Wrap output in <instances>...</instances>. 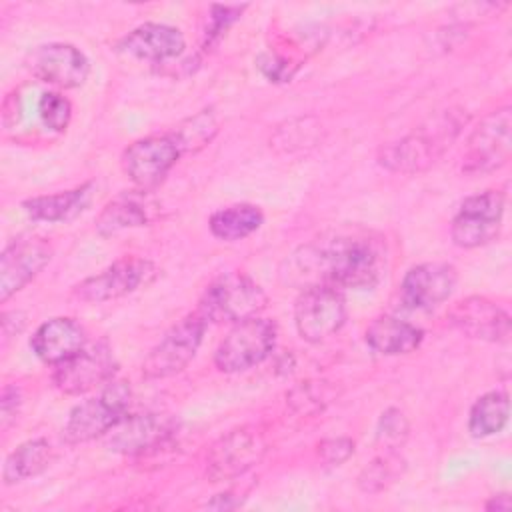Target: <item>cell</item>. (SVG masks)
<instances>
[{
    "mask_svg": "<svg viewBox=\"0 0 512 512\" xmlns=\"http://www.w3.org/2000/svg\"><path fill=\"white\" fill-rule=\"evenodd\" d=\"M292 262L298 274L310 280L306 286L364 290L374 288L382 278L384 246L372 232H338L300 248Z\"/></svg>",
    "mask_w": 512,
    "mask_h": 512,
    "instance_id": "6da1fadb",
    "label": "cell"
},
{
    "mask_svg": "<svg viewBox=\"0 0 512 512\" xmlns=\"http://www.w3.org/2000/svg\"><path fill=\"white\" fill-rule=\"evenodd\" d=\"M466 122L458 112L444 114L434 128H422L378 150V164L396 174H418L428 170L450 146Z\"/></svg>",
    "mask_w": 512,
    "mask_h": 512,
    "instance_id": "7a4b0ae2",
    "label": "cell"
},
{
    "mask_svg": "<svg viewBox=\"0 0 512 512\" xmlns=\"http://www.w3.org/2000/svg\"><path fill=\"white\" fill-rule=\"evenodd\" d=\"M266 304L268 296L260 284L242 272H228L208 284L196 312L206 322L236 324L258 316Z\"/></svg>",
    "mask_w": 512,
    "mask_h": 512,
    "instance_id": "3957f363",
    "label": "cell"
},
{
    "mask_svg": "<svg viewBox=\"0 0 512 512\" xmlns=\"http://www.w3.org/2000/svg\"><path fill=\"white\" fill-rule=\"evenodd\" d=\"M130 388L122 380H110L98 398L74 406L62 428L68 444H80L108 434L122 418L128 416Z\"/></svg>",
    "mask_w": 512,
    "mask_h": 512,
    "instance_id": "277c9868",
    "label": "cell"
},
{
    "mask_svg": "<svg viewBox=\"0 0 512 512\" xmlns=\"http://www.w3.org/2000/svg\"><path fill=\"white\" fill-rule=\"evenodd\" d=\"M276 346V324L268 318H248L236 322L214 352L220 372H244L264 362Z\"/></svg>",
    "mask_w": 512,
    "mask_h": 512,
    "instance_id": "5b68a950",
    "label": "cell"
},
{
    "mask_svg": "<svg viewBox=\"0 0 512 512\" xmlns=\"http://www.w3.org/2000/svg\"><path fill=\"white\" fill-rule=\"evenodd\" d=\"M512 152V112L510 106L498 108L482 118L472 130L462 156L466 174H486L502 168Z\"/></svg>",
    "mask_w": 512,
    "mask_h": 512,
    "instance_id": "8992f818",
    "label": "cell"
},
{
    "mask_svg": "<svg viewBox=\"0 0 512 512\" xmlns=\"http://www.w3.org/2000/svg\"><path fill=\"white\" fill-rule=\"evenodd\" d=\"M206 324L208 322L198 312L188 314L178 324H174L144 358V378L158 380L174 376L180 370H184L202 344Z\"/></svg>",
    "mask_w": 512,
    "mask_h": 512,
    "instance_id": "52a82bcc",
    "label": "cell"
},
{
    "mask_svg": "<svg viewBox=\"0 0 512 512\" xmlns=\"http://www.w3.org/2000/svg\"><path fill=\"white\" fill-rule=\"evenodd\" d=\"M268 444L258 428L242 426L220 436L206 456V478L224 482L244 476L266 454Z\"/></svg>",
    "mask_w": 512,
    "mask_h": 512,
    "instance_id": "ba28073f",
    "label": "cell"
},
{
    "mask_svg": "<svg viewBox=\"0 0 512 512\" xmlns=\"http://www.w3.org/2000/svg\"><path fill=\"white\" fill-rule=\"evenodd\" d=\"M346 322V304L338 288L314 284L302 288L294 304L298 334L312 344L334 336Z\"/></svg>",
    "mask_w": 512,
    "mask_h": 512,
    "instance_id": "9c48e42d",
    "label": "cell"
},
{
    "mask_svg": "<svg viewBox=\"0 0 512 512\" xmlns=\"http://www.w3.org/2000/svg\"><path fill=\"white\" fill-rule=\"evenodd\" d=\"M504 204L506 198L500 190H486L464 198L450 226L452 242L460 248H478L492 242L500 232Z\"/></svg>",
    "mask_w": 512,
    "mask_h": 512,
    "instance_id": "30bf717a",
    "label": "cell"
},
{
    "mask_svg": "<svg viewBox=\"0 0 512 512\" xmlns=\"http://www.w3.org/2000/svg\"><path fill=\"white\" fill-rule=\"evenodd\" d=\"M116 358L106 340L86 344L78 354L54 366V386L68 394H84L96 386L108 384L116 374Z\"/></svg>",
    "mask_w": 512,
    "mask_h": 512,
    "instance_id": "8fae6325",
    "label": "cell"
},
{
    "mask_svg": "<svg viewBox=\"0 0 512 512\" xmlns=\"http://www.w3.org/2000/svg\"><path fill=\"white\" fill-rule=\"evenodd\" d=\"M180 148L170 134L146 136L122 152V170L142 192L156 188L180 158Z\"/></svg>",
    "mask_w": 512,
    "mask_h": 512,
    "instance_id": "7c38bea8",
    "label": "cell"
},
{
    "mask_svg": "<svg viewBox=\"0 0 512 512\" xmlns=\"http://www.w3.org/2000/svg\"><path fill=\"white\" fill-rule=\"evenodd\" d=\"M154 264L146 258L124 256L112 262L108 268L90 276L74 286V296L82 302H108L118 300L136 292L142 284H148L154 278Z\"/></svg>",
    "mask_w": 512,
    "mask_h": 512,
    "instance_id": "4fadbf2b",
    "label": "cell"
},
{
    "mask_svg": "<svg viewBox=\"0 0 512 512\" xmlns=\"http://www.w3.org/2000/svg\"><path fill=\"white\" fill-rule=\"evenodd\" d=\"M176 432V422L164 414H136L122 418L108 432V448L118 454L144 456L168 446Z\"/></svg>",
    "mask_w": 512,
    "mask_h": 512,
    "instance_id": "5bb4252c",
    "label": "cell"
},
{
    "mask_svg": "<svg viewBox=\"0 0 512 512\" xmlns=\"http://www.w3.org/2000/svg\"><path fill=\"white\" fill-rule=\"evenodd\" d=\"M26 64L34 78L64 90L82 86L90 72V64L84 52L64 42H52L34 48L28 54Z\"/></svg>",
    "mask_w": 512,
    "mask_h": 512,
    "instance_id": "9a60e30c",
    "label": "cell"
},
{
    "mask_svg": "<svg viewBox=\"0 0 512 512\" xmlns=\"http://www.w3.org/2000/svg\"><path fill=\"white\" fill-rule=\"evenodd\" d=\"M52 258V246L44 238H18L10 242L0 256V300L34 280Z\"/></svg>",
    "mask_w": 512,
    "mask_h": 512,
    "instance_id": "2e32d148",
    "label": "cell"
},
{
    "mask_svg": "<svg viewBox=\"0 0 512 512\" xmlns=\"http://www.w3.org/2000/svg\"><path fill=\"white\" fill-rule=\"evenodd\" d=\"M448 320L464 336L484 342H506L512 330L510 314L484 296H468L456 302Z\"/></svg>",
    "mask_w": 512,
    "mask_h": 512,
    "instance_id": "e0dca14e",
    "label": "cell"
},
{
    "mask_svg": "<svg viewBox=\"0 0 512 512\" xmlns=\"http://www.w3.org/2000/svg\"><path fill=\"white\" fill-rule=\"evenodd\" d=\"M458 272L446 262H426L410 268L400 284V300L406 308L428 310L442 304L454 290Z\"/></svg>",
    "mask_w": 512,
    "mask_h": 512,
    "instance_id": "ac0fdd59",
    "label": "cell"
},
{
    "mask_svg": "<svg viewBox=\"0 0 512 512\" xmlns=\"http://www.w3.org/2000/svg\"><path fill=\"white\" fill-rule=\"evenodd\" d=\"M184 36L178 28L158 22H146L128 32L120 42V52L148 62H164L184 52Z\"/></svg>",
    "mask_w": 512,
    "mask_h": 512,
    "instance_id": "d6986e66",
    "label": "cell"
},
{
    "mask_svg": "<svg viewBox=\"0 0 512 512\" xmlns=\"http://www.w3.org/2000/svg\"><path fill=\"white\" fill-rule=\"evenodd\" d=\"M86 346V332L74 318H52L40 324L32 338L30 348L32 352L46 364H60L74 354H78Z\"/></svg>",
    "mask_w": 512,
    "mask_h": 512,
    "instance_id": "ffe728a7",
    "label": "cell"
},
{
    "mask_svg": "<svg viewBox=\"0 0 512 512\" xmlns=\"http://www.w3.org/2000/svg\"><path fill=\"white\" fill-rule=\"evenodd\" d=\"M364 338L370 350L384 356H398L414 352L422 344L424 332L416 324L384 314L370 322Z\"/></svg>",
    "mask_w": 512,
    "mask_h": 512,
    "instance_id": "44dd1931",
    "label": "cell"
},
{
    "mask_svg": "<svg viewBox=\"0 0 512 512\" xmlns=\"http://www.w3.org/2000/svg\"><path fill=\"white\" fill-rule=\"evenodd\" d=\"M94 184L86 182L66 192L34 196L22 202L24 212L38 222H68L76 218L92 200Z\"/></svg>",
    "mask_w": 512,
    "mask_h": 512,
    "instance_id": "7402d4cb",
    "label": "cell"
},
{
    "mask_svg": "<svg viewBox=\"0 0 512 512\" xmlns=\"http://www.w3.org/2000/svg\"><path fill=\"white\" fill-rule=\"evenodd\" d=\"M262 222H264L262 210L254 204L242 202V204H232L216 210L208 220V228L214 238L224 242H234L256 232L262 226Z\"/></svg>",
    "mask_w": 512,
    "mask_h": 512,
    "instance_id": "603a6c76",
    "label": "cell"
},
{
    "mask_svg": "<svg viewBox=\"0 0 512 512\" xmlns=\"http://www.w3.org/2000/svg\"><path fill=\"white\" fill-rule=\"evenodd\" d=\"M54 458V450L48 440L34 438L22 442L16 450H12L4 462L2 478L4 484H16L26 478L38 476L44 472Z\"/></svg>",
    "mask_w": 512,
    "mask_h": 512,
    "instance_id": "cb8c5ba5",
    "label": "cell"
},
{
    "mask_svg": "<svg viewBox=\"0 0 512 512\" xmlns=\"http://www.w3.org/2000/svg\"><path fill=\"white\" fill-rule=\"evenodd\" d=\"M510 416V400L506 390H492L482 394L470 408L468 432L474 438H488L498 434Z\"/></svg>",
    "mask_w": 512,
    "mask_h": 512,
    "instance_id": "d4e9b609",
    "label": "cell"
},
{
    "mask_svg": "<svg viewBox=\"0 0 512 512\" xmlns=\"http://www.w3.org/2000/svg\"><path fill=\"white\" fill-rule=\"evenodd\" d=\"M148 208L134 194H122L110 200L96 220V230L100 236H114L128 228H138L148 224Z\"/></svg>",
    "mask_w": 512,
    "mask_h": 512,
    "instance_id": "484cf974",
    "label": "cell"
},
{
    "mask_svg": "<svg viewBox=\"0 0 512 512\" xmlns=\"http://www.w3.org/2000/svg\"><path fill=\"white\" fill-rule=\"evenodd\" d=\"M404 470V458L396 450H386L362 468L358 474V488L366 494H378L390 488L404 474Z\"/></svg>",
    "mask_w": 512,
    "mask_h": 512,
    "instance_id": "4316f807",
    "label": "cell"
},
{
    "mask_svg": "<svg viewBox=\"0 0 512 512\" xmlns=\"http://www.w3.org/2000/svg\"><path fill=\"white\" fill-rule=\"evenodd\" d=\"M216 132H218V122L212 110L206 108L186 118L184 122H180L174 128V132H170V136L176 140L180 152L184 154V152H196L204 148L214 138Z\"/></svg>",
    "mask_w": 512,
    "mask_h": 512,
    "instance_id": "83f0119b",
    "label": "cell"
},
{
    "mask_svg": "<svg viewBox=\"0 0 512 512\" xmlns=\"http://www.w3.org/2000/svg\"><path fill=\"white\" fill-rule=\"evenodd\" d=\"M322 126L312 118H298L290 120L286 126H280L274 134L272 144L276 148H282L284 152H302L306 148H312L320 142Z\"/></svg>",
    "mask_w": 512,
    "mask_h": 512,
    "instance_id": "f1b7e54d",
    "label": "cell"
},
{
    "mask_svg": "<svg viewBox=\"0 0 512 512\" xmlns=\"http://www.w3.org/2000/svg\"><path fill=\"white\" fill-rule=\"evenodd\" d=\"M38 116L52 132H64L72 118V104L60 92H44L38 100Z\"/></svg>",
    "mask_w": 512,
    "mask_h": 512,
    "instance_id": "f546056e",
    "label": "cell"
},
{
    "mask_svg": "<svg viewBox=\"0 0 512 512\" xmlns=\"http://www.w3.org/2000/svg\"><path fill=\"white\" fill-rule=\"evenodd\" d=\"M410 432V422L406 414L398 408H388L382 412L376 428V438L386 450H396Z\"/></svg>",
    "mask_w": 512,
    "mask_h": 512,
    "instance_id": "4dcf8cb0",
    "label": "cell"
},
{
    "mask_svg": "<svg viewBox=\"0 0 512 512\" xmlns=\"http://www.w3.org/2000/svg\"><path fill=\"white\" fill-rule=\"evenodd\" d=\"M244 10H246V6H220V4L210 6L208 26L204 30V44L202 46L206 50L210 46H214L226 34V30L242 16Z\"/></svg>",
    "mask_w": 512,
    "mask_h": 512,
    "instance_id": "1f68e13d",
    "label": "cell"
},
{
    "mask_svg": "<svg viewBox=\"0 0 512 512\" xmlns=\"http://www.w3.org/2000/svg\"><path fill=\"white\" fill-rule=\"evenodd\" d=\"M354 454V440L348 436L326 438L318 444V456L324 466H340Z\"/></svg>",
    "mask_w": 512,
    "mask_h": 512,
    "instance_id": "d6a6232c",
    "label": "cell"
},
{
    "mask_svg": "<svg viewBox=\"0 0 512 512\" xmlns=\"http://www.w3.org/2000/svg\"><path fill=\"white\" fill-rule=\"evenodd\" d=\"M256 66L258 70L270 80V82H290V78L294 76L296 72V66L286 60V58H280L278 54L274 52H264L258 56L256 60Z\"/></svg>",
    "mask_w": 512,
    "mask_h": 512,
    "instance_id": "836d02e7",
    "label": "cell"
},
{
    "mask_svg": "<svg viewBox=\"0 0 512 512\" xmlns=\"http://www.w3.org/2000/svg\"><path fill=\"white\" fill-rule=\"evenodd\" d=\"M318 382H306L302 386H298L296 390L290 392V402L294 404V408L302 410V412H316L322 410L324 406V394Z\"/></svg>",
    "mask_w": 512,
    "mask_h": 512,
    "instance_id": "e575fe53",
    "label": "cell"
},
{
    "mask_svg": "<svg viewBox=\"0 0 512 512\" xmlns=\"http://www.w3.org/2000/svg\"><path fill=\"white\" fill-rule=\"evenodd\" d=\"M20 406V390L16 386H6L2 390V400H0V412H2V428H6L10 424V420H14L16 412Z\"/></svg>",
    "mask_w": 512,
    "mask_h": 512,
    "instance_id": "d590c367",
    "label": "cell"
},
{
    "mask_svg": "<svg viewBox=\"0 0 512 512\" xmlns=\"http://www.w3.org/2000/svg\"><path fill=\"white\" fill-rule=\"evenodd\" d=\"M484 508L486 510H490V512H506V510H510L512 508V500H510V496L508 494H496V496H492L486 504H484Z\"/></svg>",
    "mask_w": 512,
    "mask_h": 512,
    "instance_id": "8d00e7d4",
    "label": "cell"
}]
</instances>
